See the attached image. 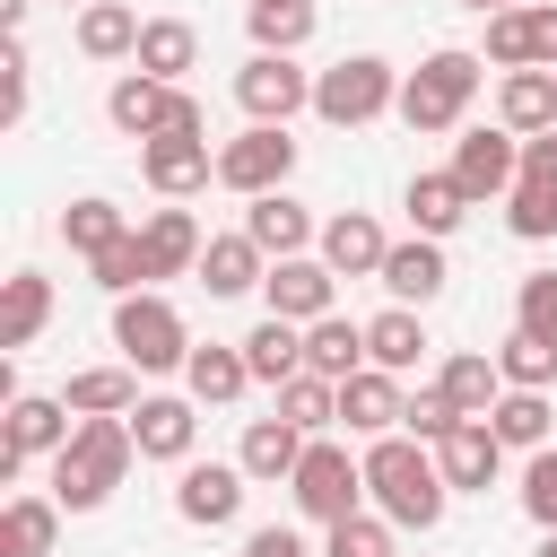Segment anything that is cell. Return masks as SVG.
<instances>
[{"instance_id":"f907efd6","label":"cell","mask_w":557,"mask_h":557,"mask_svg":"<svg viewBox=\"0 0 557 557\" xmlns=\"http://www.w3.org/2000/svg\"><path fill=\"white\" fill-rule=\"evenodd\" d=\"M244 557H305V540L270 522V531H252V540H244Z\"/></svg>"},{"instance_id":"ee69618b","label":"cell","mask_w":557,"mask_h":557,"mask_svg":"<svg viewBox=\"0 0 557 557\" xmlns=\"http://www.w3.org/2000/svg\"><path fill=\"white\" fill-rule=\"evenodd\" d=\"M331 557H392V522H383V513H348V522H331Z\"/></svg>"},{"instance_id":"8992f818","label":"cell","mask_w":557,"mask_h":557,"mask_svg":"<svg viewBox=\"0 0 557 557\" xmlns=\"http://www.w3.org/2000/svg\"><path fill=\"white\" fill-rule=\"evenodd\" d=\"M287 487H296V505H305V513L331 531V522H348V513H357V496H366V461H348L339 444H322V435H313Z\"/></svg>"},{"instance_id":"f5cc1de1","label":"cell","mask_w":557,"mask_h":557,"mask_svg":"<svg viewBox=\"0 0 557 557\" xmlns=\"http://www.w3.org/2000/svg\"><path fill=\"white\" fill-rule=\"evenodd\" d=\"M0 26L17 35V26H26V0H0Z\"/></svg>"},{"instance_id":"ffe728a7","label":"cell","mask_w":557,"mask_h":557,"mask_svg":"<svg viewBox=\"0 0 557 557\" xmlns=\"http://www.w3.org/2000/svg\"><path fill=\"white\" fill-rule=\"evenodd\" d=\"M131 435H139V461H191L200 418H191V400H139L131 409Z\"/></svg>"},{"instance_id":"ab89813d","label":"cell","mask_w":557,"mask_h":557,"mask_svg":"<svg viewBox=\"0 0 557 557\" xmlns=\"http://www.w3.org/2000/svg\"><path fill=\"white\" fill-rule=\"evenodd\" d=\"M305 35H313V0H261L252 9V44L261 52H296Z\"/></svg>"},{"instance_id":"1f68e13d","label":"cell","mask_w":557,"mask_h":557,"mask_svg":"<svg viewBox=\"0 0 557 557\" xmlns=\"http://www.w3.org/2000/svg\"><path fill=\"white\" fill-rule=\"evenodd\" d=\"M418 348H426V322H418L409 305H392V313H374V322H366V366L409 374V366H418Z\"/></svg>"},{"instance_id":"5b68a950","label":"cell","mask_w":557,"mask_h":557,"mask_svg":"<svg viewBox=\"0 0 557 557\" xmlns=\"http://www.w3.org/2000/svg\"><path fill=\"white\" fill-rule=\"evenodd\" d=\"M113 348L139 366V374H165V366H191V331H183V313L165 305V296H122L113 305Z\"/></svg>"},{"instance_id":"bcb514c9","label":"cell","mask_w":557,"mask_h":557,"mask_svg":"<svg viewBox=\"0 0 557 557\" xmlns=\"http://www.w3.org/2000/svg\"><path fill=\"white\" fill-rule=\"evenodd\" d=\"M522 513H531L540 531H557V453H531V470H522Z\"/></svg>"},{"instance_id":"8fae6325","label":"cell","mask_w":557,"mask_h":557,"mask_svg":"<svg viewBox=\"0 0 557 557\" xmlns=\"http://www.w3.org/2000/svg\"><path fill=\"white\" fill-rule=\"evenodd\" d=\"M453 183H461L470 200L513 191V183H522V139H513V131H461V148H453Z\"/></svg>"},{"instance_id":"c3c4849f","label":"cell","mask_w":557,"mask_h":557,"mask_svg":"<svg viewBox=\"0 0 557 557\" xmlns=\"http://www.w3.org/2000/svg\"><path fill=\"white\" fill-rule=\"evenodd\" d=\"M522 44H531V70H557V0L522 9Z\"/></svg>"},{"instance_id":"d6986e66","label":"cell","mask_w":557,"mask_h":557,"mask_svg":"<svg viewBox=\"0 0 557 557\" xmlns=\"http://www.w3.org/2000/svg\"><path fill=\"white\" fill-rule=\"evenodd\" d=\"M305 374H322V383L366 374V322H339V313L305 322Z\"/></svg>"},{"instance_id":"e575fe53","label":"cell","mask_w":557,"mask_h":557,"mask_svg":"<svg viewBox=\"0 0 557 557\" xmlns=\"http://www.w3.org/2000/svg\"><path fill=\"white\" fill-rule=\"evenodd\" d=\"M183 383H191V400H244V383H252V366H244V348H191V366H183Z\"/></svg>"},{"instance_id":"74e56055","label":"cell","mask_w":557,"mask_h":557,"mask_svg":"<svg viewBox=\"0 0 557 557\" xmlns=\"http://www.w3.org/2000/svg\"><path fill=\"white\" fill-rule=\"evenodd\" d=\"M487 426H496V444L548 453V400H540V392H505V400L487 409Z\"/></svg>"},{"instance_id":"f1b7e54d","label":"cell","mask_w":557,"mask_h":557,"mask_svg":"<svg viewBox=\"0 0 557 557\" xmlns=\"http://www.w3.org/2000/svg\"><path fill=\"white\" fill-rule=\"evenodd\" d=\"M435 383H444V400H453V409H461V418H487V409H496V400H505V392H496V383H505V374H496V357H479V348H453V357H444V374H435Z\"/></svg>"},{"instance_id":"277c9868","label":"cell","mask_w":557,"mask_h":557,"mask_svg":"<svg viewBox=\"0 0 557 557\" xmlns=\"http://www.w3.org/2000/svg\"><path fill=\"white\" fill-rule=\"evenodd\" d=\"M400 104V78H392V61H374V52H348V61H331L322 78H313V113L331 122V131H357V122H374V113H392Z\"/></svg>"},{"instance_id":"7a4b0ae2","label":"cell","mask_w":557,"mask_h":557,"mask_svg":"<svg viewBox=\"0 0 557 557\" xmlns=\"http://www.w3.org/2000/svg\"><path fill=\"white\" fill-rule=\"evenodd\" d=\"M366 496L383 505V522L435 531L453 487H444V470H435V453H426L418 435H374V453H366Z\"/></svg>"},{"instance_id":"52a82bcc","label":"cell","mask_w":557,"mask_h":557,"mask_svg":"<svg viewBox=\"0 0 557 557\" xmlns=\"http://www.w3.org/2000/svg\"><path fill=\"white\" fill-rule=\"evenodd\" d=\"M287 174H296V139H287L278 122H252L244 139H226V148H218V183H226V191H244V200L278 191Z\"/></svg>"},{"instance_id":"2e32d148","label":"cell","mask_w":557,"mask_h":557,"mask_svg":"<svg viewBox=\"0 0 557 557\" xmlns=\"http://www.w3.org/2000/svg\"><path fill=\"white\" fill-rule=\"evenodd\" d=\"M139 174H148L165 200H183V191H200V183L218 174V157H209V139H139Z\"/></svg>"},{"instance_id":"f35d334b","label":"cell","mask_w":557,"mask_h":557,"mask_svg":"<svg viewBox=\"0 0 557 557\" xmlns=\"http://www.w3.org/2000/svg\"><path fill=\"white\" fill-rule=\"evenodd\" d=\"M278 418H287V426H305V435H322V426L339 418V383H322V374L278 383Z\"/></svg>"},{"instance_id":"8d00e7d4","label":"cell","mask_w":557,"mask_h":557,"mask_svg":"<svg viewBox=\"0 0 557 557\" xmlns=\"http://www.w3.org/2000/svg\"><path fill=\"white\" fill-rule=\"evenodd\" d=\"M496 374H505V392H548V383H557V339L513 331V339L496 348Z\"/></svg>"},{"instance_id":"4fadbf2b","label":"cell","mask_w":557,"mask_h":557,"mask_svg":"<svg viewBox=\"0 0 557 557\" xmlns=\"http://www.w3.org/2000/svg\"><path fill=\"white\" fill-rule=\"evenodd\" d=\"M496 461H505V444H496V426L487 418H461L444 444H435V470H444V487H496Z\"/></svg>"},{"instance_id":"d590c367","label":"cell","mask_w":557,"mask_h":557,"mask_svg":"<svg viewBox=\"0 0 557 557\" xmlns=\"http://www.w3.org/2000/svg\"><path fill=\"white\" fill-rule=\"evenodd\" d=\"M61 235H70V252L104 261V252H113L131 226H122V209H113V200H70V209H61Z\"/></svg>"},{"instance_id":"836d02e7","label":"cell","mask_w":557,"mask_h":557,"mask_svg":"<svg viewBox=\"0 0 557 557\" xmlns=\"http://www.w3.org/2000/svg\"><path fill=\"white\" fill-rule=\"evenodd\" d=\"M44 322H52V278L44 270H17L9 278V305H0V348H26Z\"/></svg>"},{"instance_id":"db71d44e","label":"cell","mask_w":557,"mask_h":557,"mask_svg":"<svg viewBox=\"0 0 557 557\" xmlns=\"http://www.w3.org/2000/svg\"><path fill=\"white\" fill-rule=\"evenodd\" d=\"M531 557H557V531H540V548H531Z\"/></svg>"},{"instance_id":"9f6ffc18","label":"cell","mask_w":557,"mask_h":557,"mask_svg":"<svg viewBox=\"0 0 557 557\" xmlns=\"http://www.w3.org/2000/svg\"><path fill=\"white\" fill-rule=\"evenodd\" d=\"M252 9H261V0H252Z\"/></svg>"},{"instance_id":"f6af8a7d","label":"cell","mask_w":557,"mask_h":557,"mask_svg":"<svg viewBox=\"0 0 557 557\" xmlns=\"http://www.w3.org/2000/svg\"><path fill=\"white\" fill-rule=\"evenodd\" d=\"M400 426H409V435H418V444H444V435H453V426H461V409H453V400H444V383H426V392H418V400H409V418H400Z\"/></svg>"},{"instance_id":"cb8c5ba5","label":"cell","mask_w":557,"mask_h":557,"mask_svg":"<svg viewBox=\"0 0 557 557\" xmlns=\"http://www.w3.org/2000/svg\"><path fill=\"white\" fill-rule=\"evenodd\" d=\"M305 444H313L305 426H287V418H252V426H244V453H235V461H244V479H296Z\"/></svg>"},{"instance_id":"484cf974","label":"cell","mask_w":557,"mask_h":557,"mask_svg":"<svg viewBox=\"0 0 557 557\" xmlns=\"http://www.w3.org/2000/svg\"><path fill=\"white\" fill-rule=\"evenodd\" d=\"M444 278H453V270H444V244H426V235H418V244H392V261H383V287H392L400 305H435Z\"/></svg>"},{"instance_id":"f546056e","label":"cell","mask_w":557,"mask_h":557,"mask_svg":"<svg viewBox=\"0 0 557 557\" xmlns=\"http://www.w3.org/2000/svg\"><path fill=\"white\" fill-rule=\"evenodd\" d=\"M52 531H61L52 496H9L0 505V557H52Z\"/></svg>"},{"instance_id":"ba28073f","label":"cell","mask_w":557,"mask_h":557,"mask_svg":"<svg viewBox=\"0 0 557 557\" xmlns=\"http://www.w3.org/2000/svg\"><path fill=\"white\" fill-rule=\"evenodd\" d=\"M235 104H244L252 122H278V131H287V113L313 104V78H305L287 52H252V61L235 70Z\"/></svg>"},{"instance_id":"9a60e30c","label":"cell","mask_w":557,"mask_h":557,"mask_svg":"<svg viewBox=\"0 0 557 557\" xmlns=\"http://www.w3.org/2000/svg\"><path fill=\"white\" fill-rule=\"evenodd\" d=\"M400 418H409V400H400V374L366 366V374H348V383H339V426H357V435H392Z\"/></svg>"},{"instance_id":"e0dca14e","label":"cell","mask_w":557,"mask_h":557,"mask_svg":"<svg viewBox=\"0 0 557 557\" xmlns=\"http://www.w3.org/2000/svg\"><path fill=\"white\" fill-rule=\"evenodd\" d=\"M496 113H505V131H513V139H540V131H557V70H505V87H496Z\"/></svg>"},{"instance_id":"7402d4cb","label":"cell","mask_w":557,"mask_h":557,"mask_svg":"<svg viewBox=\"0 0 557 557\" xmlns=\"http://www.w3.org/2000/svg\"><path fill=\"white\" fill-rule=\"evenodd\" d=\"M270 278V252L252 244V235H209V252H200V287L209 296H244V287H261Z\"/></svg>"},{"instance_id":"4dcf8cb0","label":"cell","mask_w":557,"mask_h":557,"mask_svg":"<svg viewBox=\"0 0 557 557\" xmlns=\"http://www.w3.org/2000/svg\"><path fill=\"white\" fill-rule=\"evenodd\" d=\"M131 61H139L157 87H174V78L200 61V35H191L183 17H148V35H139V52H131Z\"/></svg>"},{"instance_id":"7c38bea8","label":"cell","mask_w":557,"mask_h":557,"mask_svg":"<svg viewBox=\"0 0 557 557\" xmlns=\"http://www.w3.org/2000/svg\"><path fill=\"white\" fill-rule=\"evenodd\" d=\"M331 287H339V270L331 261H270V278H261V296H270V313L278 322H322L331 313Z\"/></svg>"},{"instance_id":"7dc6e473","label":"cell","mask_w":557,"mask_h":557,"mask_svg":"<svg viewBox=\"0 0 557 557\" xmlns=\"http://www.w3.org/2000/svg\"><path fill=\"white\" fill-rule=\"evenodd\" d=\"M487 61H496V70H531V44H522V9L487 17Z\"/></svg>"},{"instance_id":"816d5d0a","label":"cell","mask_w":557,"mask_h":557,"mask_svg":"<svg viewBox=\"0 0 557 557\" xmlns=\"http://www.w3.org/2000/svg\"><path fill=\"white\" fill-rule=\"evenodd\" d=\"M461 9H479V17H505V9H531V0H461Z\"/></svg>"},{"instance_id":"d4e9b609","label":"cell","mask_w":557,"mask_h":557,"mask_svg":"<svg viewBox=\"0 0 557 557\" xmlns=\"http://www.w3.org/2000/svg\"><path fill=\"white\" fill-rule=\"evenodd\" d=\"M139 244H148V270L157 278H174V270H200V226H191V209H148V226H139Z\"/></svg>"},{"instance_id":"11a10c76","label":"cell","mask_w":557,"mask_h":557,"mask_svg":"<svg viewBox=\"0 0 557 557\" xmlns=\"http://www.w3.org/2000/svg\"><path fill=\"white\" fill-rule=\"evenodd\" d=\"M78 9H96V0H78Z\"/></svg>"},{"instance_id":"7bdbcfd3","label":"cell","mask_w":557,"mask_h":557,"mask_svg":"<svg viewBox=\"0 0 557 557\" xmlns=\"http://www.w3.org/2000/svg\"><path fill=\"white\" fill-rule=\"evenodd\" d=\"M505 226H513L522 244H548V235H557V191H531V183H513V200H505Z\"/></svg>"},{"instance_id":"4316f807","label":"cell","mask_w":557,"mask_h":557,"mask_svg":"<svg viewBox=\"0 0 557 557\" xmlns=\"http://www.w3.org/2000/svg\"><path fill=\"white\" fill-rule=\"evenodd\" d=\"M461 218H470V191L453 183V165H444V174H418V183H409V226H418L426 244H444V235H453Z\"/></svg>"},{"instance_id":"30bf717a","label":"cell","mask_w":557,"mask_h":557,"mask_svg":"<svg viewBox=\"0 0 557 557\" xmlns=\"http://www.w3.org/2000/svg\"><path fill=\"white\" fill-rule=\"evenodd\" d=\"M174 513L200 522V531L235 522V513H244V461H183V479H174Z\"/></svg>"},{"instance_id":"5bb4252c","label":"cell","mask_w":557,"mask_h":557,"mask_svg":"<svg viewBox=\"0 0 557 557\" xmlns=\"http://www.w3.org/2000/svg\"><path fill=\"white\" fill-rule=\"evenodd\" d=\"M322 261H331L339 278H383L392 244H383V226H374L366 209H339V218L322 226Z\"/></svg>"},{"instance_id":"9c48e42d","label":"cell","mask_w":557,"mask_h":557,"mask_svg":"<svg viewBox=\"0 0 557 557\" xmlns=\"http://www.w3.org/2000/svg\"><path fill=\"white\" fill-rule=\"evenodd\" d=\"M78 426H70V400H44V392H17L9 400V435H0V479H17L35 453H61Z\"/></svg>"},{"instance_id":"6da1fadb","label":"cell","mask_w":557,"mask_h":557,"mask_svg":"<svg viewBox=\"0 0 557 557\" xmlns=\"http://www.w3.org/2000/svg\"><path fill=\"white\" fill-rule=\"evenodd\" d=\"M131 453H139L131 418H78V435L52 453V505H61V513H96V505L122 487Z\"/></svg>"},{"instance_id":"603a6c76","label":"cell","mask_w":557,"mask_h":557,"mask_svg":"<svg viewBox=\"0 0 557 557\" xmlns=\"http://www.w3.org/2000/svg\"><path fill=\"white\" fill-rule=\"evenodd\" d=\"M70 418H131L139 409V366H87V374H70Z\"/></svg>"},{"instance_id":"b9f144b4","label":"cell","mask_w":557,"mask_h":557,"mask_svg":"<svg viewBox=\"0 0 557 557\" xmlns=\"http://www.w3.org/2000/svg\"><path fill=\"white\" fill-rule=\"evenodd\" d=\"M87 270H96V287H113V296H139V278H157V270H148V244H139V226H131V235H122L104 261H87Z\"/></svg>"},{"instance_id":"d6a6232c","label":"cell","mask_w":557,"mask_h":557,"mask_svg":"<svg viewBox=\"0 0 557 557\" xmlns=\"http://www.w3.org/2000/svg\"><path fill=\"white\" fill-rule=\"evenodd\" d=\"M139 17L122 9V0H96V9H78V52L87 61H122V52H139Z\"/></svg>"},{"instance_id":"83f0119b","label":"cell","mask_w":557,"mask_h":557,"mask_svg":"<svg viewBox=\"0 0 557 557\" xmlns=\"http://www.w3.org/2000/svg\"><path fill=\"white\" fill-rule=\"evenodd\" d=\"M244 366H252V383H296L305 374V331L296 322H252V339H244Z\"/></svg>"},{"instance_id":"3957f363","label":"cell","mask_w":557,"mask_h":557,"mask_svg":"<svg viewBox=\"0 0 557 557\" xmlns=\"http://www.w3.org/2000/svg\"><path fill=\"white\" fill-rule=\"evenodd\" d=\"M470 96H479V52H453V44H444V52H426V61L400 78V104H392V113H400L409 131H453V122L470 113Z\"/></svg>"},{"instance_id":"681fc988","label":"cell","mask_w":557,"mask_h":557,"mask_svg":"<svg viewBox=\"0 0 557 557\" xmlns=\"http://www.w3.org/2000/svg\"><path fill=\"white\" fill-rule=\"evenodd\" d=\"M522 183H531V191H557V131L522 139Z\"/></svg>"},{"instance_id":"44dd1931","label":"cell","mask_w":557,"mask_h":557,"mask_svg":"<svg viewBox=\"0 0 557 557\" xmlns=\"http://www.w3.org/2000/svg\"><path fill=\"white\" fill-rule=\"evenodd\" d=\"M104 113H113V131L157 139V131H165V113H174V87H157L148 70H122V78H113V96H104Z\"/></svg>"},{"instance_id":"60d3db41","label":"cell","mask_w":557,"mask_h":557,"mask_svg":"<svg viewBox=\"0 0 557 557\" xmlns=\"http://www.w3.org/2000/svg\"><path fill=\"white\" fill-rule=\"evenodd\" d=\"M513 331L557 339V270H531V278L513 287Z\"/></svg>"},{"instance_id":"ac0fdd59","label":"cell","mask_w":557,"mask_h":557,"mask_svg":"<svg viewBox=\"0 0 557 557\" xmlns=\"http://www.w3.org/2000/svg\"><path fill=\"white\" fill-rule=\"evenodd\" d=\"M244 235H252L270 261H296V252L313 244V218H305V200H287V191H261V200L244 209Z\"/></svg>"}]
</instances>
